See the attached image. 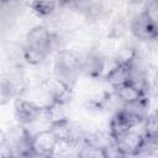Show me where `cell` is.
<instances>
[{"instance_id": "6da1fadb", "label": "cell", "mask_w": 158, "mask_h": 158, "mask_svg": "<svg viewBox=\"0 0 158 158\" xmlns=\"http://www.w3.org/2000/svg\"><path fill=\"white\" fill-rule=\"evenodd\" d=\"M58 36L46 25L33 26L26 35L22 47V56L31 65L43 63L56 46Z\"/></svg>"}, {"instance_id": "7a4b0ae2", "label": "cell", "mask_w": 158, "mask_h": 158, "mask_svg": "<svg viewBox=\"0 0 158 158\" xmlns=\"http://www.w3.org/2000/svg\"><path fill=\"white\" fill-rule=\"evenodd\" d=\"M54 77L73 88L80 73V56L69 49H58L53 63Z\"/></svg>"}, {"instance_id": "3957f363", "label": "cell", "mask_w": 158, "mask_h": 158, "mask_svg": "<svg viewBox=\"0 0 158 158\" xmlns=\"http://www.w3.org/2000/svg\"><path fill=\"white\" fill-rule=\"evenodd\" d=\"M14 111L19 125L26 127L33 125L44 115V106L31 99L20 96L15 100Z\"/></svg>"}, {"instance_id": "277c9868", "label": "cell", "mask_w": 158, "mask_h": 158, "mask_svg": "<svg viewBox=\"0 0 158 158\" xmlns=\"http://www.w3.org/2000/svg\"><path fill=\"white\" fill-rule=\"evenodd\" d=\"M59 141L54 132L48 127L32 133L33 154L40 158H51L57 153Z\"/></svg>"}, {"instance_id": "5b68a950", "label": "cell", "mask_w": 158, "mask_h": 158, "mask_svg": "<svg viewBox=\"0 0 158 158\" xmlns=\"http://www.w3.org/2000/svg\"><path fill=\"white\" fill-rule=\"evenodd\" d=\"M128 28L136 40L143 42L158 40V28L149 21V19L146 16L142 9L130 20Z\"/></svg>"}, {"instance_id": "8992f818", "label": "cell", "mask_w": 158, "mask_h": 158, "mask_svg": "<svg viewBox=\"0 0 158 158\" xmlns=\"http://www.w3.org/2000/svg\"><path fill=\"white\" fill-rule=\"evenodd\" d=\"M135 57L128 60L117 58L115 63L110 67V69H107V72L104 74V79L111 86V89L130 81L131 72H132V63H133Z\"/></svg>"}, {"instance_id": "52a82bcc", "label": "cell", "mask_w": 158, "mask_h": 158, "mask_svg": "<svg viewBox=\"0 0 158 158\" xmlns=\"http://www.w3.org/2000/svg\"><path fill=\"white\" fill-rule=\"evenodd\" d=\"M146 136L143 133V131H137L131 130L121 136H118L117 138H115V144L117 146V148L126 156V157H137L143 143H144Z\"/></svg>"}, {"instance_id": "ba28073f", "label": "cell", "mask_w": 158, "mask_h": 158, "mask_svg": "<svg viewBox=\"0 0 158 158\" xmlns=\"http://www.w3.org/2000/svg\"><path fill=\"white\" fill-rule=\"evenodd\" d=\"M139 125H142V123L138 120L132 117L122 107H118L111 116V120L109 123V133L115 139L118 136H121L131 130H135Z\"/></svg>"}, {"instance_id": "9c48e42d", "label": "cell", "mask_w": 158, "mask_h": 158, "mask_svg": "<svg viewBox=\"0 0 158 158\" xmlns=\"http://www.w3.org/2000/svg\"><path fill=\"white\" fill-rule=\"evenodd\" d=\"M105 68L106 58L101 52L91 49L84 56H80V73L91 78H99L102 75Z\"/></svg>"}, {"instance_id": "30bf717a", "label": "cell", "mask_w": 158, "mask_h": 158, "mask_svg": "<svg viewBox=\"0 0 158 158\" xmlns=\"http://www.w3.org/2000/svg\"><path fill=\"white\" fill-rule=\"evenodd\" d=\"M112 94L118 100V102L121 105H125V104H130V102H133V101H137L144 96H147L144 94L143 90H141L137 85H135L133 83L128 81V83H125L120 86H116L112 89Z\"/></svg>"}, {"instance_id": "8fae6325", "label": "cell", "mask_w": 158, "mask_h": 158, "mask_svg": "<svg viewBox=\"0 0 158 158\" xmlns=\"http://www.w3.org/2000/svg\"><path fill=\"white\" fill-rule=\"evenodd\" d=\"M141 80L144 93L148 95L149 91L154 90L158 85V69L154 64L146 63L142 65L141 70Z\"/></svg>"}, {"instance_id": "7c38bea8", "label": "cell", "mask_w": 158, "mask_h": 158, "mask_svg": "<svg viewBox=\"0 0 158 158\" xmlns=\"http://www.w3.org/2000/svg\"><path fill=\"white\" fill-rule=\"evenodd\" d=\"M0 95H1V104H6L10 101L12 98H20V91H19V85L11 79V78H2L1 79V85H0Z\"/></svg>"}, {"instance_id": "4fadbf2b", "label": "cell", "mask_w": 158, "mask_h": 158, "mask_svg": "<svg viewBox=\"0 0 158 158\" xmlns=\"http://www.w3.org/2000/svg\"><path fill=\"white\" fill-rule=\"evenodd\" d=\"M142 131L146 137L158 139V109L148 114V116L142 123Z\"/></svg>"}, {"instance_id": "5bb4252c", "label": "cell", "mask_w": 158, "mask_h": 158, "mask_svg": "<svg viewBox=\"0 0 158 158\" xmlns=\"http://www.w3.org/2000/svg\"><path fill=\"white\" fill-rule=\"evenodd\" d=\"M78 153L80 158H107L105 148L95 144H90L86 142L79 147Z\"/></svg>"}, {"instance_id": "9a60e30c", "label": "cell", "mask_w": 158, "mask_h": 158, "mask_svg": "<svg viewBox=\"0 0 158 158\" xmlns=\"http://www.w3.org/2000/svg\"><path fill=\"white\" fill-rule=\"evenodd\" d=\"M59 4L56 1H32L30 2V7L38 15V16H49L52 15Z\"/></svg>"}, {"instance_id": "2e32d148", "label": "cell", "mask_w": 158, "mask_h": 158, "mask_svg": "<svg viewBox=\"0 0 158 158\" xmlns=\"http://www.w3.org/2000/svg\"><path fill=\"white\" fill-rule=\"evenodd\" d=\"M142 11L149 19V21L158 28V1H147L144 2Z\"/></svg>"}, {"instance_id": "e0dca14e", "label": "cell", "mask_w": 158, "mask_h": 158, "mask_svg": "<svg viewBox=\"0 0 158 158\" xmlns=\"http://www.w3.org/2000/svg\"><path fill=\"white\" fill-rule=\"evenodd\" d=\"M126 30H127L126 22H125L122 19H117V20L112 23V26H111V32H110V35H111L112 37H121V36L126 32Z\"/></svg>"}, {"instance_id": "ac0fdd59", "label": "cell", "mask_w": 158, "mask_h": 158, "mask_svg": "<svg viewBox=\"0 0 158 158\" xmlns=\"http://www.w3.org/2000/svg\"><path fill=\"white\" fill-rule=\"evenodd\" d=\"M64 158H80V156L78 152H72V153H68Z\"/></svg>"}]
</instances>
